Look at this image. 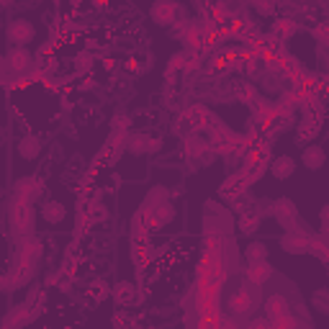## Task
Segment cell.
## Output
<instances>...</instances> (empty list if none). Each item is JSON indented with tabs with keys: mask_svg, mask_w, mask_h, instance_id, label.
Masks as SVG:
<instances>
[{
	"mask_svg": "<svg viewBox=\"0 0 329 329\" xmlns=\"http://www.w3.org/2000/svg\"><path fill=\"white\" fill-rule=\"evenodd\" d=\"M265 257V247L262 244H252L250 250H247V260L250 262H257V260H262Z\"/></svg>",
	"mask_w": 329,
	"mask_h": 329,
	"instance_id": "12",
	"label": "cell"
},
{
	"mask_svg": "<svg viewBox=\"0 0 329 329\" xmlns=\"http://www.w3.org/2000/svg\"><path fill=\"white\" fill-rule=\"evenodd\" d=\"M129 149H131L134 154H141V152L157 149V141H152V139H147V136H134L131 144H129Z\"/></svg>",
	"mask_w": 329,
	"mask_h": 329,
	"instance_id": "7",
	"label": "cell"
},
{
	"mask_svg": "<svg viewBox=\"0 0 329 329\" xmlns=\"http://www.w3.org/2000/svg\"><path fill=\"white\" fill-rule=\"evenodd\" d=\"M326 162V154H324V149L321 147H309V149H303V164L309 170H319L321 164Z\"/></svg>",
	"mask_w": 329,
	"mask_h": 329,
	"instance_id": "2",
	"label": "cell"
},
{
	"mask_svg": "<svg viewBox=\"0 0 329 329\" xmlns=\"http://www.w3.org/2000/svg\"><path fill=\"white\" fill-rule=\"evenodd\" d=\"M131 298H134V288L131 285H124V283L116 285V301L118 303H129Z\"/></svg>",
	"mask_w": 329,
	"mask_h": 329,
	"instance_id": "11",
	"label": "cell"
},
{
	"mask_svg": "<svg viewBox=\"0 0 329 329\" xmlns=\"http://www.w3.org/2000/svg\"><path fill=\"white\" fill-rule=\"evenodd\" d=\"M275 211H278V219L288 227V221L296 216V211H293V203H288V201H280L278 206H275Z\"/></svg>",
	"mask_w": 329,
	"mask_h": 329,
	"instance_id": "9",
	"label": "cell"
},
{
	"mask_svg": "<svg viewBox=\"0 0 329 329\" xmlns=\"http://www.w3.org/2000/svg\"><path fill=\"white\" fill-rule=\"evenodd\" d=\"M39 152H42V141H39L36 136H26V139H21V144H18V154H21L24 159H34Z\"/></svg>",
	"mask_w": 329,
	"mask_h": 329,
	"instance_id": "4",
	"label": "cell"
},
{
	"mask_svg": "<svg viewBox=\"0 0 329 329\" xmlns=\"http://www.w3.org/2000/svg\"><path fill=\"white\" fill-rule=\"evenodd\" d=\"M42 216H44V221H49V224H59V221L65 219V209H62L59 203H47L44 211H42Z\"/></svg>",
	"mask_w": 329,
	"mask_h": 329,
	"instance_id": "6",
	"label": "cell"
},
{
	"mask_svg": "<svg viewBox=\"0 0 329 329\" xmlns=\"http://www.w3.org/2000/svg\"><path fill=\"white\" fill-rule=\"evenodd\" d=\"M309 239L303 237V234H291V237H285L283 239V247L288 250V252H303V250H309Z\"/></svg>",
	"mask_w": 329,
	"mask_h": 329,
	"instance_id": "5",
	"label": "cell"
},
{
	"mask_svg": "<svg viewBox=\"0 0 329 329\" xmlns=\"http://www.w3.org/2000/svg\"><path fill=\"white\" fill-rule=\"evenodd\" d=\"M268 275H270V270H268V268H265L262 262H255V265H252V268L247 270V278H250L252 283H262V280H265Z\"/></svg>",
	"mask_w": 329,
	"mask_h": 329,
	"instance_id": "8",
	"label": "cell"
},
{
	"mask_svg": "<svg viewBox=\"0 0 329 329\" xmlns=\"http://www.w3.org/2000/svg\"><path fill=\"white\" fill-rule=\"evenodd\" d=\"M273 175L278 178V180H285V178H291L293 175V170H296V162L291 159V157H278L275 159V164H273Z\"/></svg>",
	"mask_w": 329,
	"mask_h": 329,
	"instance_id": "3",
	"label": "cell"
},
{
	"mask_svg": "<svg viewBox=\"0 0 329 329\" xmlns=\"http://www.w3.org/2000/svg\"><path fill=\"white\" fill-rule=\"evenodd\" d=\"M8 39L13 44H29L34 39V26L29 21H13L8 26Z\"/></svg>",
	"mask_w": 329,
	"mask_h": 329,
	"instance_id": "1",
	"label": "cell"
},
{
	"mask_svg": "<svg viewBox=\"0 0 329 329\" xmlns=\"http://www.w3.org/2000/svg\"><path fill=\"white\" fill-rule=\"evenodd\" d=\"M11 65H13L16 70H26V67H29V52L16 49V52L11 54Z\"/></svg>",
	"mask_w": 329,
	"mask_h": 329,
	"instance_id": "10",
	"label": "cell"
},
{
	"mask_svg": "<svg viewBox=\"0 0 329 329\" xmlns=\"http://www.w3.org/2000/svg\"><path fill=\"white\" fill-rule=\"evenodd\" d=\"M90 67H93V62H90V57H88V54H80V57H77V70H83V72H88Z\"/></svg>",
	"mask_w": 329,
	"mask_h": 329,
	"instance_id": "13",
	"label": "cell"
},
{
	"mask_svg": "<svg viewBox=\"0 0 329 329\" xmlns=\"http://www.w3.org/2000/svg\"><path fill=\"white\" fill-rule=\"evenodd\" d=\"M321 221H324V224H329V206L321 211Z\"/></svg>",
	"mask_w": 329,
	"mask_h": 329,
	"instance_id": "14",
	"label": "cell"
}]
</instances>
